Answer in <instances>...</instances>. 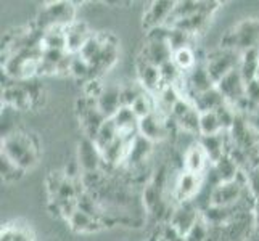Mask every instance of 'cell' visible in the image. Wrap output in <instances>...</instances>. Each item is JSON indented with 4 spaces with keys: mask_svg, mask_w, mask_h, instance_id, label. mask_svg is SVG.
Returning <instances> with one entry per match:
<instances>
[{
    "mask_svg": "<svg viewBox=\"0 0 259 241\" xmlns=\"http://www.w3.org/2000/svg\"><path fill=\"white\" fill-rule=\"evenodd\" d=\"M136 71H137V80L144 85L148 92L156 93L163 84V76H161V69L158 66L148 63L147 60L142 57H137L136 60Z\"/></svg>",
    "mask_w": 259,
    "mask_h": 241,
    "instance_id": "11",
    "label": "cell"
},
{
    "mask_svg": "<svg viewBox=\"0 0 259 241\" xmlns=\"http://www.w3.org/2000/svg\"><path fill=\"white\" fill-rule=\"evenodd\" d=\"M248 186V174L242 171L238 177L232 182L219 183L211 190V206H235V204L242 200V196Z\"/></svg>",
    "mask_w": 259,
    "mask_h": 241,
    "instance_id": "6",
    "label": "cell"
},
{
    "mask_svg": "<svg viewBox=\"0 0 259 241\" xmlns=\"http://www.w3.org/2000/svg\"><path fill=\"white\" fill-rule=\"evenodd\" d=\"M108 119L106 116L98 110V108H94V110H89L85 114H82L79 121H81V127H82V132H84V138H89V140H95L97 135H98V130L102 129L103 122Z\"/></svg>",
    "mask_w": 259,
    "mask_h": 241,
    "instance_id": "19",
    "label": "cell"
},
{
    "mask_svg": "<svg viewBox=\"0 0 259 241\" xmlns=\"http://www.w3.org/2000/svg\"><path fill=\"white\" fill-rule=\"evenodd\" d=\"M77 163L81 166L82 172H97L103 169V156L92 140L84 138L79 143Z\"/></svg>",
    "mask_w": 259,
    "mask_h": 241,
    "instance_id": "12",
    "label": "cell"
},
{
    "mask_svg": "<svg viewBox=\"0 0 259 241\" xmlns=\"http://www.w3.org/2000/svg\"><path fill=\"white\" fill-rule=\"evenodd\" d=\"M200 219H201V211L195 206V203H182V204H176L167 222L181 231L182 235L187 236Z\"/></svg>",
    "mask_w": 259,
    "mask_h": 241,
    "instance_id": "9",
    "label": "cell"
},
{
    "mask_svg": "<svg viewBox=\"0 0 259 241\" xmlns=\"http://www.w3.org/2000/svg\"><path fill=\"white\" fill-rule=\"evenodd\" d=\"M259 66V49H249L242 53L240 58V73L242 77L245 79V82L248 84L249 80L256 79V69Z\"/></svg>",
    "mask_w": 259,
    "mask_h": 241,
    "instance_id": "22",
    "label": "cell"
},
{
    "mask_svg": "<svg viewBox=\"0 0 259 241\" xmlns=\"http://www.w3.org/2000/svg\"><path fill=\"white\" fill-rule=\"evenodd\" d=\"M74 21H76V4L66 2V0H57V2L44 4L34 24L42 32H49L55 29L66 31L68 26H71Z\"/></svg>",
    "mask_w": 259,
    "mask_h": 241,
    "instance_id": "2",
    "label": "cell"
},
{
    "mask_svg": "<svg viewBox=\"0 0 259 241\" xmlns=\"http://www.w3.org/2000/svg\"><path fill=\"white\" fill-rule=\"evenodd\" d=\"M174 7H176V2H172V0H155V2H151L144 12L142 28L148 32L151 29L166 26Z\"/></svg>",
    "mask_w": 259,
    "mask_h": 241,
    "instance_id": "8",
    "label": "cell"
},
{
    "mask_svg": "<svg viewBox=\"0 0 259 241\" xmlns=\"http://www.w3.org/2000/svg\"><path fill=\"white\" fill-rule=\"evenodd\" d=\"M196 141L200 143V147L204 150L209 163L214 164L226 155L227 150V132H219L214 135H200L196 138Z\"/></svg>",
    "mask_w": 259,
    "mask_h": 241,
    "instance_id": "14",
    "label": "cell"
},
{
    "mask_svg": "<svg viewBox=\"0 0 259 241\" xmlns=\"http://www.w3.org/2000/svg\"><path fill=\"white\" fill-rule=\"evenodd\" d=\"M221 49L243 53L249 49H259V20L245 18L230 28L221 39Z\"/></svg>",
    "mask_w": 259,
    "mask_h": 241,
    "instance_id": "3",
    "label": "cell"
},
{
    "mask_svg": "<svg viewBox=\"0 0 259 241\" xmlns=\"http://www.w3.org/2000/svg\"><path fill=\"white\" fill-rule=\"evenodd\" d=\"M171 126H176V122L171 118H167L159 111H155L153 114L139 121V133L156 143V141H163L171 135Z\"/></svg>",
    "mask_w": 259,
    "mask_h": 241,
    "instance_id": "7",
    "label": "cell"
},
{
    "mask_svg": "<svg viewBox=\"0 0 259 241\" xmlns=\"http://www.w3.org/2000/svg\"><path fill=\"white\" fill-rule=\"evenodd\" d=\"M200 114L201 113L196 110L195 105H193L189 111L181 116V118L172 119V121L176 122L179 130L189 133V135H198L200 137Z\"/></svg>",
    "mask_w": 259,
    "mask_h": 241,
    "instance_id": "23",
    "label": "cell"
},
{
    "mask_svg": "<svg viewBox=\"0 0 259 241\" xmlns=\"http://www.w3.org/2000/svg\"><path fill=\"white\" fill-rule=\"evenodd\" d=\"M66 178L68 177H66L65 171H52V172H49V175L46 177V190H47V195H49V201L57 198L58 193H60L61 185L65 183Z\"/></svg>",
    "mask_w": 259,
    "mask_h": 241,
    "instance_id": "30",
    "label": "cell"
},
{
    "mask_svg": "<svg viewBox=\"0 0 259 241\" xmlns=\"http://www.w3.org/2000/svg\"><path fill=\"white\" fill-rule=\"evenodd\" d=\"M66 224L74 233H97V231L106 228L100 220L92 217L91 214H87L81 209H77L73 216L69 217Z\"/></svg>",
    "mask_w": 259,
    "mask_h": 241,
    "instance_id": "18",
    "label": "cell"
},
{
    "mask_svg": "<svg viewBox=\"0 0 259 241\" xmlns=\"http://www.w3.org/2000/svg\"><path fill=\"white\" fill-rule=\"evenodd\" d=\"M245 97H246L251 103H254L256 106H259V80H257V79L249 80V82L246 84Z\"/></svg>",
    "mask_w": 259,
    "mask_h": 241,
    "instance_id": "32",
    "label": "cell"
},
{
    "mask_svg": "<svg viewBox=\"0 0 259 241\" xmlns=\"http://www.w3.org/2000/svg\"><path fill=\"white\" fill-rule=\"evenodd\" d=\"M0 172H2V178L4 182L10 183V182H16L24 175V169H21L15 161H12L7 155H0Z\"/></svg>",
    "mask_w": 259,
    "mask_h": 241,
    "instance_id": "27",
    "label": "cell"
},
{
    "mask_svg": "<svg viewBox=\"0 0 259 241\" xmlns=\"http://www.w3.org/2000/svg\"><path fill=\"white\" fill-rule=\"evenodd\" d=\"M216 87L219 88V92L224 95V98L227 100L229 105H235L237 102H240L245 97V88H246V82L242 77V73L240 69H234L232 73H229L221 82L216 84Z\"/></svg>",
    "mask_w": 259,
    "mask_h": 241,
    "instance_id": "10",
    "label": "cell"
},
{
    "mask_svg": "<svg viewBox=\"0 0 259 241\" xmlns=\"http://www.w3.org/2000/svg\"><path fill=\"white\" fill-rule=\"evenodd\" d=\"M2 153L15 161L21 169L28 171L37 164L40 145L34 133L13 130L12 133H5L2 137Z\"/></svg>",
    "mask_w": 259,
    "mask_h": 241,
    "instance_id": "1",
    "label": "cell"
},
{
    "mask_svg": "<svg viewBox=\"0 0 259 241\" xmlns=\"http://www.w3.org/2000/svg\"><path fill=\"white\" fill-rule=\"evenodd\" d=\"M211 166H212V171H214V174H216L218 180L221 183L235 180V178L238 177V174L242 172V169L238 167V164L229 155H224L218 161V163H214Z\"/></svg>",
    "mask_w": 259,
    "mask_h": 241,
    "instance_id": "21",
    "label": "cell"
},
{
    "mask_svg": "<svg viewBox=\"0 0 259 241\" xmlns=\"http://www.w3.org/2000/svg\"><path fill=\"white\" fill-rule=\"evenodd\" d=\"M121 108H122L121 84H114V82L106 84L103 93L98 98V110H100L106 118H113Z\"/></svg>",
    "mask_w": 259,
    "mask_h": 241,
    "instance_id": "16",
    "label": "cell"
},
{
    "mask_svg": "<svg viewBox=\"0 0 259 241\" xmlns=\"http://www.w3.org/2000/svg\"><path fill=\"white\" fill-rule=\"evenodd\" d=\"M195 37H192L190 34H187L185 31L179 29V28H167V42L171 45L172 52H177L185 47H193L192 42Z\"/></svg>",
    "mask_w": 259,
    "mask_h": 241,
    "instance_id": "28",
    "label": "cell"
},
{
    "mask_svg": "<svg viewBox=\"0 0 259 241\" xmlns=\"http://www.w3.org/2000/svg\"><path fill=\"white\" fill-rule=\"evenodd\" d=\"M240 58H242V53L224 50L219 47L218 50L206 53V57H204V66H206L212 80L218 84L229 73H232V71L240 66Z\"/></svg>",
    "mask_w": 259,
    "mask_h": 241,
    "instance_id": "4",
    "label": "cell"
},
{
    "mask_svg": "<svg viewBox=\"0 0 259 241\" xmlns=\"http://www.w3.org/2000/svg\"><path fill=\"white\" fill-rule=\"evenodd\" d=\"M227 103V100L224 98V95H222L219 92L218 87L211 88V90L204 92L201 95H196L193 98V105L195 108L198 110L200 113H206V111H218L221 106H224Z\"/></svg>",
    "mask_w": 259,
    "mask_h": 241,
    "instance_id": "20",
    "label": "cell"
},
{
    "mask_svg": "<svg viewBox=\"0 0 259 241\" xmlns=\"http://www.w3.org/2000/svg\"><path fill=\"white\" fill-rule=\"evenodd\" d=\"M172 61L177 65V68L182 71V73H189L196 65L200 63L198 58H196V52L193 47H185L174 52Z\"/></svg>",
    "mask_w": 259,
    "mask_h": 241,
    "instance_id": "26",
    "label": "cell"
},
{
    "mask_svg": "<svg viewBox=\"0 0 259 241\" xmlns=\"http://www.w3.org/2000/svg\"><path fill=\"white\" fill-rule=\"evenodd\" d=\"M211 163L204 153V150L200 147L198 141H193L189 148H185L182 156V169L192 174H206Z\"/></svg>",
    "mask_w": 259,
    "mask_h": 241,
    "instance_id": "13",
    "label": "cell"
},
{
    "mask_svg": "<svg viewBox=\"0 0 259 241\" xmlns=\"http://www.w3.org/2000/svg\"><path fill=\"white\" fill-rule=\"evenodd\" d=\"M222 132L216 111H206L200 114V135H214Z\"/></svg>",
    "mask_w": 259,
    "mask_h": 241,
    "instance_id": "29",
    "label": "cell"
},
{
    "mask_svg": "<svg viewBox=\"0 0 259 241\" xmlns=\"http://www.w3.org/2000/svg\"><path fill=\"white\" fill-rule=\"evenodd\" d=\"M256 79L259 80V66H257V69H256Z\"/></svg>",
    "mask_w": 259,
    "mask_h": 241,
    "instance_id": "34",
    "label": "cell"
},
{
    "mask_svg": "<svg viewBox=\"0 0 259 241\" xmlns=\"http://www.w3.org/2000/svg\"><path fill=\"white\" fill-rule=\"evenodd\" d=\"M151 153H153V141H150L148 138L142 137L139 133V135L136 137V140L132 141V147H131V151H129L126 166H129V167L147 166Z\"/></svg>",
    "mask_w": 259,
    "mask_h": 241,
    "instance_id": "17",
    "label": "cell"
},
{
    "mask_svg": "<svg viewBox=\"0 0 259 241\" xmlns=\"http://www.w3.org/2000/svg\"><path fill=\"white\" fill-rule=\"evenodd\" d=\"M208 222L203 219V214H201V219L196 222L195 227L189 231L187 235V241H206V235H208Z\"/></svg>",
    "mask_w": 259,
    "mask_h": 241,
    "instance_id": "31",
    "label": "cell"
},
{
    "mask_svg": "<svg viewBox=\"0 0 259 241\" xmlns=\"http://www.w3.org/2000/svg\"><path fill=\"white\" fill-rule=\"evenodd\" d=\"M118 137H119L118 135V127H116L113 118H108L103 122L102 129L98 130V135L94 140V143L97 145L98 150H100V153H103V151L108 148Z\"/></svg>",
    "mask_w": 259,
    "mask_h": 241,
    "instance_id": "24",
    "label": "cell"
},
{
    "mask_svg": "<svg viewBox=\"0 0 259 241\" xmlns=\"http://www.w3.org/2000/svg\"><path fill=\"white\" fill-rule=\"evenodd\" d=\"M204 182H206V174H192L187 171H181L174 180L171 198L174 204L182 203H193L196 196L201 193L204 188Z\"/></svg>",
    "mask_w": 259,
    "mask_h": 241,
    "instance_id": "5",
    "label": "cell"
},
{
    "mask_svg": "<svg viewBox=\"0 0 259 241\" xmlns=\"http://www.w3.org/2000/svg\"><path fill=\"white\" fill-rule=\"evenodd\" d=\"M94 32L89 29L87 23L84 21H79L76 20L71 26H68L66 31H65V35H66V50L68 53H76L81 52V49L85 45V42L91 39V35Z\"/></svg>",
    "mask_w": 259,
    "mask_h": 241,
    "instance_id": "15",
    "label": "cell"
},
{
    "mask_svg": "<svg viewBox=\"0 0 259 241\" xmlns=\"http://www.w3.org/2000/svg\"><path fill=\"white\" fill-rule=\"evenodd\" d=\"M163 236L167 241H187V236L182 235L177 228H174L169 222H164V228H163Z\"/></svg>",
    "mask_w": 259,
    "mask_h": 241,
    "instance_id": "33",
    "label": "cell"
},
{
    "mask_svg": "<svg viewBox=\"0 0 259 241\" xmlns=\"http://www.w3.org/2000/svg\"><path fill=\"white\" fill-rule=\"evenodd\" d=\"M131 110L134 111V114L137 116L139 121L140 119H144L147 118V116L150 114H153L156 111V100H155V93H151V92H145V93H142L136 102L132 103L131 106Z\"/></svg>",
    "mask_w": 259,
    "mask_h": 241,
    "instance_id": "25",
    "label": "cell"
}]
</instances>
